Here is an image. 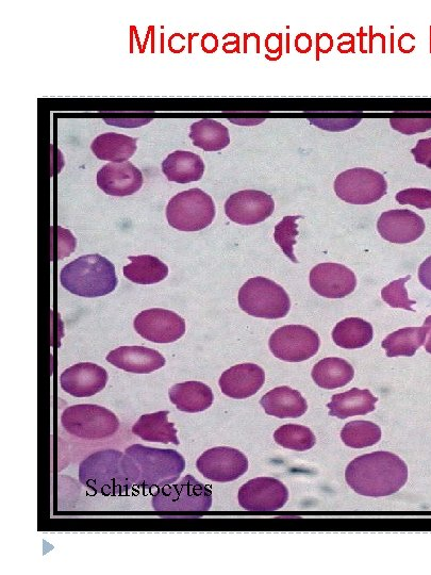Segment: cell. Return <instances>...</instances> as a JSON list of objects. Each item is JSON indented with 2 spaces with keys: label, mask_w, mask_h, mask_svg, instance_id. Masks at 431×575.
<instances>
[{
  "label": "cell",
  "mask_w": 431,
  "mask_h": 575,
  "mask_svg": "<svg viewBox=\"0 0 431 575\" xmlns=\"http://www.w3.org/2000/svg\"><path fill=\"white\" fill-rule=\"evenodd\" d=\"M345 479L360 496L389 497L406 485L408 467L393 453L374 452L355 458L346 468Z\"/></svg>",
  "instance_id": "cell-1"
},
{
  "label": "cell",
  "mask_w": 431,
  "mask_h": 575,
  "mask_svg": "<svg viewBox=\"0 0 431 575\" xmlns=\"http://www.w3.org/2000/svg\"><path fill=\"white\" fill-rule=\"evenodd\" d=\"M79 482L105 497L123 496L135 485L134 466L121 451L95 452L80 463Z\"/></svg>",
  "instance_id": "cell-2"
},
{
  "label": "cell",
  "mask_w": 431,
  "mask_h": 575,
  "mask_svg": "<svg viewBox=\"0 0 431 575\" xmlns=\"http://www.w3.org/2000/svg\"><path fill=\"white\" fill-rule=\"evenodd\" d=\"M65 290L82 298H101L118 286L115 267L106 257L93 254L77 258L60 273Z\"/></svg>",
  "instance_id": "cell-3"
},
{
  "label": "cell",
  "mask_w": 431,
  "mask_h": 575,
  "mask_svg": "<svg viewBox=\"0 0 431 575\" xmlns=\"http://www.w3.org/2000/svg\"><path fill=\"white\" fill-rule=\"evenodd\" d=\"M135 472V485L143 488H162L176 483L186 469L184 456L175 450L134 445L126 449Z\"/></svg>",
  "instance_id": "cell-4"
},
{
  "label": "cell",
  "mask_w": 431,
  "mask_h": 575,
  "mask_svg": "<svg viewBox=\"0 0 431 575\" xmlns=\"http://www.w3.org/2000/svg\"><path fill=\"white\" fill-rule=\"evenodd\" d=\"M239 305L247 315L271 320L285 318L291 309L285 289L264 277L248 279L239 291Z\"/></svg>",
  "instance_id": "cell-5"
},
{
  "label": "cell",
  "mask_w": 431,
  "mask_h": 575,
  "mask_svg": "<svg viewBox=\"0 0 431 575\" xmlns=\"http://www.w3.org/2000/svg\"><path fill=\"white\" fill-rule=\"evenodd\" d=\"M61 424L71 435L85 440H102L118 433L120 421L109 409L94 404L66 408Z\"/></svg>",
  "instance_id": "cell-6"
},
{
  "label": "cell",
  "mask_w": 431,
  "mask_h": 575,
  "mask_svg": "<svg viewBox=\"0 0 431 575\" xmlns=\"http://www.w3.org/2000/svg\"><path fill=\"white\" fill-rule=\"evenodd\" d=\"M215 218L212 197L201 189H191L173 197L167 207V219L180 232H200Z\"/></svg>",
  "instance_id": "cell-7"
},
{
  "label": "cell",
  "mask_w": 431,
  "mask_h": 575,
  "mask_svg": "<svg viewBox=\"0 0 431 575\" xmlns=\"http://www.w3.org/2000/svg\"><path fill=\"white\" fill-rule=\"evenodd\" d=\"M156 512H208L212 506V492L188 474L176 484L164 486L153 497Z\"/></svg>",
  "instance_id": "cell-8"
},
{
  "label": "cell",
  "mask_w": 431,
  "mask_h": 575,
  "mask_svg": "<svg viewBox=\"0 0 431 575\" xmlns=\"http://www.w3.org/2000/svg\"><path fill=\"white\" fill-rule=\"evenodd\" d=\"M335 191L340 199L352 205H370L387 194L384 175L371 169L357 168L341 173L335 180Z\"/></svg>",
  "instance_id": "cell-9"
},
{
  "label": "cell",
  "mask_w": 431,
  "mask_h": 575,
  "mask_svg": "<svg viewBox=\"0 0 431 575\" xmlns=\"http://www.w3.org/2000/svg\"><path fill=\"white\" fill-rule=\"evenodd\" d=\"M270 350L275 357L288 363H302L319 352L321 340L317 332L304 325L278 328L270 338Z\"/></svg>",
  "instance_id": "cell-10"
},
{
  "label": "cell",
  "mask_w": 431,
  "mask_h": 575,
  "mask_svg": "<svg viewBox=\"0 0 431 575\" xmlns=\"http://www.w3.org/2000/svg\"><path fill=\"white\" fill-rule=\"evenodd\" d=\"M205 479L218 483L234 482L248 470V459L239 450L217 447L206 451L196 462Z\"/></svg>",
  "instance_id": "cell-11"
},
{
  "label": "cell",
  "mask_w": 431,
  "mask_h": 575,
  "mask_svg": "<svg viewBox=\"0 0 431 575\" xmlns=\"http://www.w3.org/2000/svg\"><path fill=\"white\" fill-rule=\"evenodd\" d=\"M134 325L142 338L154 343H173L186 334V321L168 309L144 310Z\"/></svg>",
  "instance_id": "cell-12"
},
{
  "label": "cell",
  "mask_w": 431,
  "mask_h": 575,
  "mask_svg": "<svg viewBox=\"0 0 431 575\" xmlns=\"http://www.w3.org/2000/svg\"><path fill=\"white\" fill-rule=\"evenodd\" d=\"M239 504L246 511L275 512L289 500L285 484L273 478H258L248 481L239 490Z\"/></svg>",
  "instance_id": "cell-13"
},
{
  "label": "cell",
  "mask_w": 431,
  "mask_h": 575,
  "mask_svg": "<svg viewBox=\"0 0 431 575\" xmlns=\"http://www.w3.org/2000/svg\"><path fill=\"white\" fill-rule=\"evenodd\" d=\"M275 202L270 194L244 190L232 194L225 204L226 216L240 225L259 224L273 215Z\"/></svg>",
  "instance_id": "cell-14"
},
{
  "label": "cell",
  "mask_w": 431,
  "mask_h": 575,
  "mask_svg": "<svg viewBox=\"0 0 431 575\" xmlns=\"http://www.w3.org/2000/svg\"><path fill=\"white\" fill-rule=\"evenodd\" d=\"M310 286L327 299H343L357 287L355 273L339 264H321L310 272Z\"/></svg>",
  "instance_id": "cell-15"
},
{
  "label": "cell",
  "mask_w": 431,
  "mask_h": 575,
  "mask_svg": "<svg viewBox=\"0 0 431 575\" xmlns=\"http://www.w3.org/2000/svg\"><path fill=\"white\" fill-rule=\"evenodd\" d=\"M378 233L385 240L406 244L418 240L425 232V222L416 212L390 210L383 213L377 222Z\"/></svg>",
  "instance_id": "cell-16"
},
{
  "label": "cell",
  "mask_w": 431,
  "mask_h": 575,
  "mask_svg": "<svg viewBox=\"0 0 431 575\" xmlns=\"http://www.w3.org/2000/svg\"><path fill=\"white\" fill-rule=\"evenodd\" d=\"M108 379L104 368L91 363H80L61 374L60 386L75 398H90L105 389Z\"/></svg>",
  "instance_id": "cell-17"
},
{
  "label": "cell",
  "mask_w": 431,
  "mask_h": 575,
  "mask_svg": "<svg viewBox=\"0 0 431 575\" xmlns=\"http://www.w3.org/2000/svg\"><path fill=\"white\" fill-rule=\"evenodd\" d=\"M97 186L111 196L125 197L137 193L143 186V174L129 161L111 162L98 171Z\"/></svg>",
  "instance_id": "cell-18"
},
{
  "label": "cell",
  "mask_w": 431,
  "mask_h": 575,
  "mask_svg": "<svg viewBox=\"0 0 431 575\" xmlns=\"http://www.w3.org/2000/svg\"><path fill=\"white\" fill-rule=\"evenodd\" d=\"M265 382V373L255 364H242L225 371L219 385L225 396L243 400L255 396Z\"/></svg>",
  "instance_id": "cell-19"
},
{
  "label": "cell",
  "mask_w": 431,
  "mask_h": 575,
  "mask_svg": "<svg viewBox=\"0 0 431 575\" xmlns=\"http://www.w3.org/2000/svg\"><path fill=\"white\" fill-rule=\"evenodd\" d=\"M107 361L129 373L149 374L165 366V358L156 350L143 347H122L110 352Z\"/></svg>",
  "instance_id": "cell-20"
},
{
  "label": "cell",
  "mask_w": 431,
  "mask_h": 575,
  "mask_svg": "<svg viewBox=\"0 0 431 575\" xmlns=\"http://www.w3.org/2000/svg\"><path fill=\"white\" fill-rule=\"evenodd\" d=\"M260 404L265 413L279 419L300 418L308 410L307 401L301 392L287 386L271 390L263 396Z\"/></svg>",
  "instance_id": "cell-21"
},
{
  "label": "cell",
  "mask_w": 431,
  "mask_h": 575,
  "mask_svg": "<svg viewBox=\"0 0 431 575\" xmlns=\"http://www.w3.org/2000/svg\"><path fill=\"white\" fill-rule=\"evenodd\" d=\"M203 159L191 152L176 151L162 162V172L169 182L190 184L201 180L205 173Z\"/></svg>",
  "instance_id": "cell-22"
},
{
  "label": "cell",
  "mask_w": 431,
  "mask_h": 575,
  "mask_svg": "<svg viewBox=\"0 0 431 575\" xmlns=\"http://www.w3.org/2000/svg\"><path fill=\"white\" fill-rule=\"evenodd\" d=\"M377 402L378 399L373 396L370 390L354 388L347 392L335 394L327 407L329 408V416L343 420L374 412Z\"/></svg>",
  "instance_id": "cell-23"
},
{
  "label": "cell",
  "mask_w": 431,
  "mask_h": 575,
  "mask_svg": "<svg viewBox=\"0 0 431 575\" xmlns=\"http://www.w3.org/2000/svg\"><path fill=\"white\" fill-rule=\"evenodd\" d=\"M169 396L180 412L197 414L205 412L214 401L212 389L201 382H186L174 385Z\"/></svg>",
  "instance_id": "cell-24"
},
{
  "label": "cell",
  "mask_w": 431,
  "mask_h": 575,
  "mask_svg": "<svg viewBox=\"0 0 431 575\" xmlns=\"http://www.w3.org/2000/svg\"><path fill=\"white\" fill-rule=\"evenodd\" d=\"M170 412H158L142 416L132 426V433L148 442H160L163 445H180L174 423L169 422Z\"/></svg>",
  "instance_id": "cell-25"
},
{
  "label": "cell",
  "mask_w": 431,
  "mask_h": 575,
  "mask_svg": "<svg viewBox=\"0 0 431 575\" xmlns=\"http://www.w3.org/2000/svg\"><path fill=\"white\" fill-rule=\"evenodd\" d=\"M312 379L319 387L333 390L350 384L355 376L354 368L342 358L322 359L312 370Z\"/></svg>",
  "instance_id": "cell-26"
},
{
  "label": "cell",
  "mask_w": 431,
  "mask_h": 575,
  "mask_svg": "<svg viewBox=\"0 0 431 575\" xmlns=\"http://www.w3.org/2000/svg\"><path fill=\"white\" fill-rule=\"evenodd\" d=\"M138 139L121 134L107 133L98 136L91 149L99 160L123 163L134 156L138 150Z\"/></svg>",
  "instance_id": "cell-27"
},
{
  "label": "cell",
  "mask_w": 431,
  "mask_h": 575,
  "mask_svg": "<svg viewBox=\"0 0 431 575\" xmlns=\"http://www.w3.org/2000/svg\"><path fill=\"white\" fill-rule=\"evenodd\" d=\"M131 264L124 268V275L138 285H154L164 281L169 268L159 258L151 255L130 256Z\"/></svg>",
  "instance_id": "cell-28"
},
{
  "label": "cell",
  "mask_w": 431,
  "mask_h": 575,
  "mask_svg": "<svg viewBox=\"0 0 431 575\" xmlns=\"http://www.w3.org/2000/svg\"><path fill=\"white\" fill-rule=\"evenodd\" d=\"M373 335L372 325L360 318H347L339 322L333 331L335 343L347 350L367 347L372 342Z\"/></svg>",
  "instance_id": "cell-29"
},
{
  "label": "cell",
  "mask_w": 431,
  "mask_h": 575,
  "mask_svg": "<svg viewBox=\"0 0 431 575\" xmlns=\"http://www.w3.org/2000/svg\"><path fill=\"white\" fill-rule=\"evenodd\" d=\"M190 138L193 145L205 152H219L230 144L229 131L214 120H202L191 125Z\"/></svg>",
  "instance_id": "cell-30"
},
{
  "label": "cell",
  "mask_w": 431,
  "mask_h": 575,
  "mask_svg": "<svg viewBox=\"0 0 431 575\" xmlns=\"http://www.w3.org/2000/svg\"><path fill=\"white\" fill-rule=\"evenodd\" d=\"M427 330L423 327H406L389 335L381 344L388 357H412L425 343Z\"/></svg>",
  "instance_id": "cell-31"
},
{
  "label": "cell",
  "mask_w": 431,
  "mask_h": 575,
  "mask_svg": "<svg viewBox=\"0 0 431 575\" xmlns=\"http://www.w3.org/2000/svg\"><path fill=\"white\" fill-rule=\"evenodd\" d=\"M381 438L380 427L370 421H352L341 432L344 445L352 449H363L377 445Z\"/></svg>",
  "instance_id": "cell-32"
},
{
  "label": "cell",
  "mask_w": 431,
  "mask_h": 575,
  "mask_svg": "<svg viewBox=\"0 0 431 575\" xmlns=\"http://www.w3.org/2000/svg\"><path fill=\"white\" fill-rule=\"evenodd\" d=\"M277 445L297 452H304L316 446L317 438L308 427L287 424L279 427L274 434Z\"/></svg>",
  "instance_id": "cell-33"
},
{
  "label": "cell",
  "mask_w": 431,
  "mask_h": 575,
  "mask_svg": "<svg viewBox=\"0 0 431 575\" xmlns=\"http://www.w3.org/2000/svg\"><path fill=\"white\" fill-rule=\"evenodd\" d=\"M300 219H302L301 216L284 218L283 221L276 225L274 233L275 242L294 264H298V260L294 254V245L296 243L295 238L298 236V226L296 222Z\"/></svg>",
  "instance_id": "cell-34"
},
{
  "label": "cell",
  "mask_w": 431,
  "mask_h": 575,
  "mask_svg": "<svg viewBox=\"0 0 431 575\" xmlns=\"http://www.w3.org/2000/svg\"><path fill=\"white\" fill-rule=\"evenodd\" d=\"M410 278L411 276L408 275L406 278L397 279V281L389 284L381 291V298L393 308H403L416 312V310L412 308V305H416L417 302L409 299L405 287Z\"/></svg>",
  "instance_id": "cell-35"
},
{
  "label": "cell",
  "mask_w": 431,
  "mask_h": 575,
  "mask_svg": "<svg viewBox=\"0 0 431 575\" xmlns=\"http://www.w3.org/2000/svg\"><path fill=\"white\" fill-rule=\"evenodd\" d=\"M396 201L401 205H411L421 210L431 209V190L407 189L396 194Z\"/></svg>",
  "instance_id": "cell-36"
},
{
  "label": "cell",
  "mask_w": 431,
  "mask_h": 575,
  "mask_svg": "<svg viewBox=\"0 0 431 575\" xmlns=\"http://www.w3.org/2000/svg\"><path fill=\"white\" fill-rule=\"evenodd\" d=\"M390 123L393 129L407 136L425 133L431 129V119H391Z\"/></svg>",
  "instance_id": "cell-37"
},
{
  "label": "cell",
  "mask_w": 431,
  "mask_h": 575,
  "mask_svg": "<svg viewBox=\"0 0 431 575\" xmlns=\"http://www.w3.org/2000/svg\"><path fill=\"white\" fill-rule=\"evenodd\" d=\"M360 119H331V120H310L311 124L329 131H342L351 129L360 123Z\"/></svg>",
  "instance_id": "cell-38"
},
{
  "label": "cell",
  "mask_w": 431,
  "mask_h": 575,
  "mask_svg": "<svg viewBox=\"0 0 431 575\" xmlns=\"http://www.w3.org/2000/svg\"><path fill=\"white\" fill-rule=\"evenodd\" d=\"M411 153L417 163L431 169V138L419 140L417 146L411 150Z\"/></svg>",
  "instance_id": "cell-39"
},
{
  "label": "cell",
  "mask_w": 431,
  "mask_h": 575,
  "mask_svg": "<svg viewBox=\"0 0 431 575\" xmlns=\"http://www.w3.org/2000/svg\"><path fill=\"white\" fill-rule=\"evenodd\" d=\"M419 279L421 284L431 291V256L420 266Z\"/></svg>",
  "instance_id": "cell-40"
},
{
  "label": "cell",
  "mask_w": 431,
  "mask_h": 575,
  "mask_svg": "<svg viewBox=\"0 0 431 575\" xmlns=\"http://www.w3.org/2000/svg\"><path fill=\"white\" fill-rule=\"evenodd\" d=\"M424 327L427 330L425 350L427 353L431 354V316L427 317L424 323Z\"/></svg>",
  "instance_id": "cell-41"
}]
</instances>
